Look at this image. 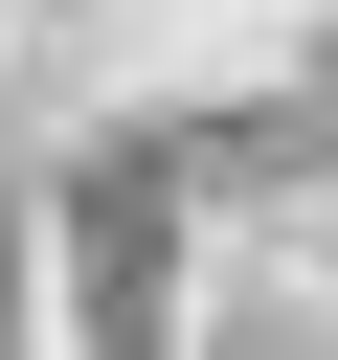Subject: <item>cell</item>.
Here are the masks:
<instances>
[{"label":"cell","mask_w":338,"mask_h":360,"mask_svg":"<svg viewBox=\"0 0 338 360\" xmlns=\"http://www.w3.org/2000/svg\"><path fill=\"white\" fill-rule=\"evenodd\" d=\"M158 270H135V180H90V270H68V338H135Z\"/></svg>","instance_id":"cell-1"}]
</instances>
